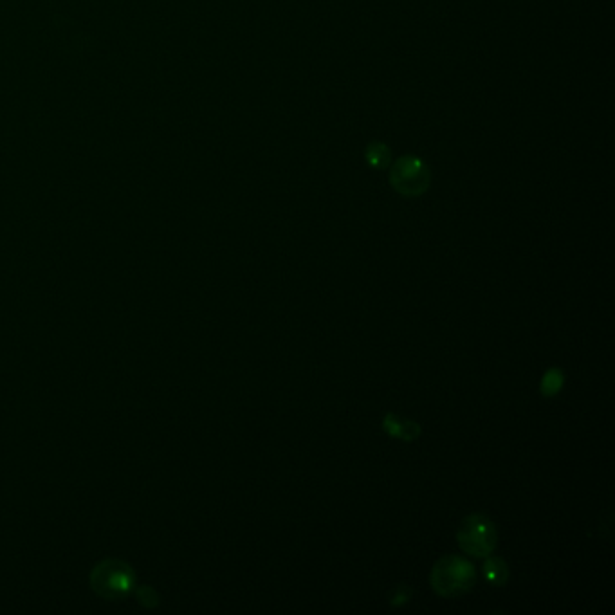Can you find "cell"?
Wrapping results in <instances>:
<instances>
[{"mask_svg":"<svg viewBox=\"0 0 615 615\" xmlns=\"http://www.w3.org/2000/svg\"><path fill=\"white\" fill-rule=\"evenodd\" d=\"M484 579L491 587H505L509 581V567L500 556H487L486 563L482 567Z\"/></svg>","mask_w":615,"mask_h":615,"instance_id":"obj_6","label":"cell"},{"mask_svg":"<svg viewBox=\"0 0 615 615\" xmlns=\"http://www.w3.org/2000/svg\"><path fill=\"white\" fill-rule=\"evenodd\" d=\"M457 542L462 551L471 558H487L493 554L498 543V531L493 520L482 513L468 515L457 531Z\"/></svg>","mask_w":615,"mask_h":615,"instance_id":"obj_2","label":"cell"},{"mask_svg":"<svg viewBox=\"0 0 615 615\" xmlns=\"http://www.w3.org/2000/svg\"><path fill=\"white\" fill-rule=\"evenodd\" d=\"M430 168L419 157L404 156L390 170V184L404 197H419L430 188Z\"/></svg>","mask_w":615,"mask_h":615,"instance_id":"obj_3","label":"cell"},{"mask_svg":"<svg viewBox=\"0 0 615 615\" xmlns=\"http://www.w3.org/2000/svg\"><path fill=\"white\" fill-rule=\"evenodd\" d=\"M383 432L388 433L392 439L415 442L421 437V424L415 423L412 419L397 417L390 412L383 417Z\"/></svg>","mask_w":615,"mask_h":615,"instance_id":"obj_5","label":"cell"},{"mask_svg":"<svg viewBox=\"0 0 615 615\" xmlns=\"http://www.w3.org/2000/svg\"><path fill=\"white\" fill-rule=\"evenodd\" d=\"M134 576L120 561H105L92 574V587L101 596L120 597L132 587Z\"/></svg>","mask_w":615,"mask_h":615,"instance_id":"obj_4","label":"cell"},{"mask_svg":"<svg viewBox=\"0 0 615 615\" xmlns=\"http://www.w3.org/2000/svg\"><path fill=\"white\" fill-rule=\"evenodd\" d=\"M430 583L437 596L451 597L464 596L477 583V570L475 565L460 556H442L441 560L433 565L430 574Z\"/></svg>","mask_w":615,"mask_h":615,"instance_id":"obj_1","label":"cell"},{"mask_svg":"<svg viewBox=\"0 0 615 615\" xmlns=\"http://www.w3.org/2000/svg\"><path fill=\"white\" fill-rule=\"evenodd\" d=\"M412 596H414V590L408 585H395L388 594V603L392 608H401L412 601Z\"/></svg>","mask_w":615,"mask_h":615,"instance_id":"obj_9","label":"cell"},{"mask_svg":"<svg viewBox=\"0 0 615 615\" xmlns=\"http://www.w3.org/2000/svg\"><path fill=\"white\" fill-rule=\"evenodd\" d=\"M565 386V374L561 368H549L542 377L540 383V394L547 399H552L554 395L560 394Z\"/></svg>","mask_w":615,"mask_h":615,"instance_id":"obj_7","label":"cell"},{"mask_svg":"<svg viewBox=\"0 0 615 615\" xmlns=\"http://www.w3.org/2000/svg\"><path fill=\"white\" fill-rule=\"evenodd\" d=\"M367 161L368 165L374 166L377 170L388 168L390 161H392L390 148L383 145V143H370L367 147Z\"/></svg>","mask_w":615,"mask_h":615,"instance_id":"obj_8","label":"cell"}]
</instances>
